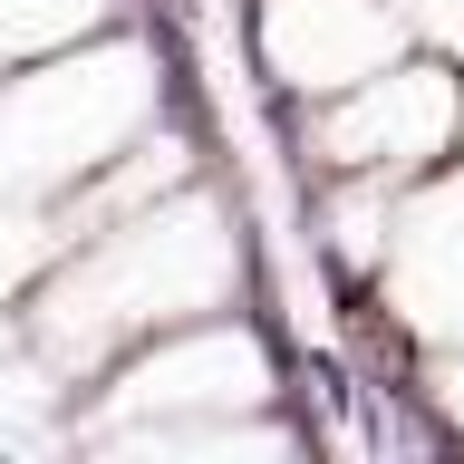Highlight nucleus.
<instances>
[{"mask_svg": "<svg viewBox=\"0 0 464 464\" xmlns=\"http://www.w3.org/2000/svg\"><path fill=\"white\" fill-rule=\"evenodd\" d=\"M397 49V20L377 10V0H271L261 10V58L281 68V87H358L368 58Z\"/></svg>", "mask_w": 464, "mask_h": 464, "instance_id": "obj_2", "label": "nucleus"}, {"mask_svg": "<svg viewBox=\"0 0 464 464\" xmlns=\"http://www.w3.org/2000/svg\"><path fill=\"white\" fill-rule=\"evenodd\" d=\"M455 136V87L445 68H387V78H358L348 107H329L319 145L339 174H416L445 155Z\"/></svg>", "mask_w": 464, "mask_h": 464, "instance_id": "obj_1", "label": "nucleus"}, {"mask_svg": "<svg viewBox=\"0 0 464 464\" xmlns=\"http://www.w3.org/2000/svg\"><path fill=\"white\" fill-rule=\"evenodd\" d=\"M397 310L426 339H464V174L426 184L397 213Z\"/></svg>", "mask_w": 464, "mask_h": 464, "instance_id": "obj_3", "label": "nucleus"}, {"mask_svg": "<svg viewBox=\"0 0 464 464\" xmlns=\"http://www.w3.org/2000/svg\"><path fill=\"white\" fill-rule=\"evenodd\" d=\"M426 397L445 406V426L464 435V339H455V348H445V358H435V368H426Z\"/></svg>", "mask_w": 464, "mask_h": 464, "instance_id": "obj_4", "label": "nucleus"}]
</instances>
